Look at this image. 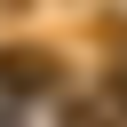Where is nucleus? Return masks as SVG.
I'll return each instance as SVG.
<instances>
[{
  "instance_id": "obj_2",
  "label": "nucleus",
  "mask_w": 127,
  "mask_h": 127,
  "mask_svg": "<svg viewBox=\"0 0 127 127\" xmlns=\"http://www.w3.org/2000/svg\"><path fill=\"white\" fill-rule=\"evenodd\" d=\"M0 79H8L16 95H32V87H48V56H40V48H16V56H0Z\"/></svg>"
},
{
  "instance_id": "obj_1",
  "label": "nucleus",
  "mask_w": 127,
  "mask_h": 127,
  "mask_svg": "<svg viewBox=\"0 0 127 127\" xmlns=\"http://www.w3.org/2000/svg\"><path fill=\"white\" fill-rule=\"evenodd\" d=\"M64 127H127V79H111L95 95H71L64 103Z\"/></svg>"
}]
</instances>
